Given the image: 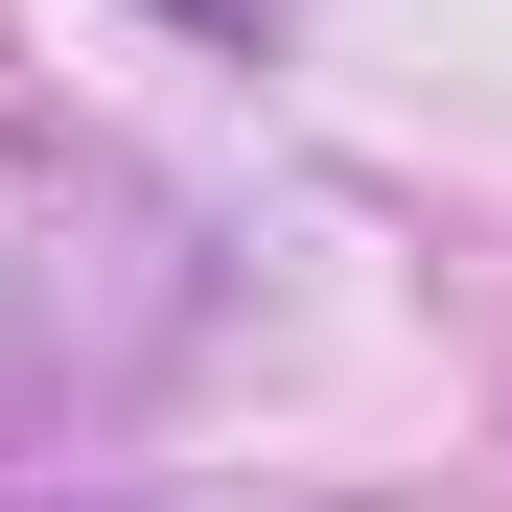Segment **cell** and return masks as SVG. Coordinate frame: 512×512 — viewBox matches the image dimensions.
I'll return each instance as SVG.
<instances>
[{
    "instance_id": "1",
    "label": "cell",
    "mask_w": 512,
    "mask_h": 512,
    "mask_svg": "<svg viewBox=\"0 0 512 512\" xmlns=\"http://www.w3.org/2000/svg\"><path fill=\"white\" fill-rule=\"evenodd\" d=\"M163 24H187V47H256V24H303V0H163Z\"/></svg>"
},
{
    "instance_id": "2",
    "label": "cell",
    "mask_w": 512,
    "mask_h": 512,
    "mask_svg": "<svg viewBox=\"0 0 512 512\" xmlns=\"http://www.w3.org/2000/svg\"><path fill=\"white\" fill-rule=\"evenodd\" d=\"M70 512H94V489H70Z\"/></svg>"
}]
</instances>
